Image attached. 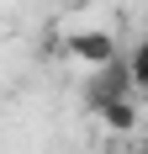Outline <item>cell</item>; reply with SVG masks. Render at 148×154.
<instances>
[{
	"label": "cell",
	"mask_w": 148,
	"mask_h": 154,
	"mask_svg": "<svg viewBox=\"0 0 148 154\" xmlns=\"http://www.w3.org/2000/svg\"><path fill=\"white\" fill-rule=\"evenodd\" d=\"M64 53L79 59V64H90V69H101L106 59H117V53H122V43H117L106 27H79V32L64 37Z\"/></svg>",
	"instance_id": "6da1fadb"
},
{
	"label": "cell",
	"mask_w": 148,
	"mask_h": 154,
	"mask_svg": "<svg viewBox=\"0 0 148 154\" xmlns=\"http://www.w3.org/2000/svg\"><path fill=\"white\" fill-rule=\"evenodd\" d=\"M117 96H132V80H127L122 53H117V59H106L101 69L90 75V85H85V106L95 112V106H106V101H117Z\"/></svg>",
	"instance_id": "7a4b0ae2"
},
{
	"label": "cell",
	"mask_w": 148,
	"mask_h": 154,
	"mask_svg": "<svg viewBox=\"0 0 148 154\" xmlns=\"http://www.w3.org/2000/svg\"><path fill=\"white\" fill-rule=\"evenodd\" d=\"M95 117L106 122V133L132 138V133H138V96H117V101H106V106H95Z\"/></svg>",
	"instance_id": "3957f363"
}]
</instances>
